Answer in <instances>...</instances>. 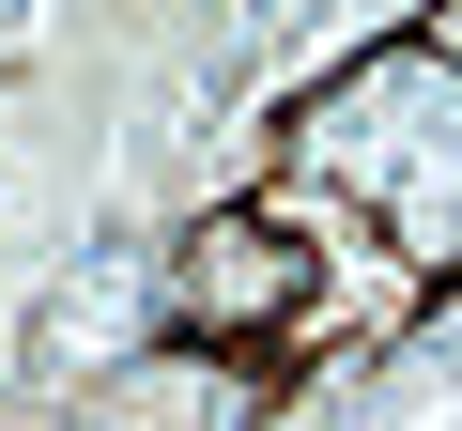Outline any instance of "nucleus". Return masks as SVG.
Instances as JSON below:
<instances>
[{
	"label": "nucleus",
	"instance_id": "obj_1",
	"mask_svg": "<svg viewBox=\"0 0 462 431\" xmlns=\"http://www.w3.org/2000/svg\"><path fill=\"white\" fill-rule=\"evenodd\" d=\"M309 47V16H32L0 78V339L78 262L170 247L247 139V93ZM263 154V139H247Z\"/></svg>",
	"mask_w": 462,
	"mask_h": 431
},
{
	"label": "nucleus",
	"instance_id": "obj_2",
	"mask_svg": "<svg viewBox=\"0 0 462 431\" xmlns=\"http://www.w3.org/2000/svg\"><path fill=\"white\" fill-rule=\"evenodd\" d=\"M263 200H324L416 278H462V47L431 16L324 47L263 108Z\"/></svg>",
	"mask_w": 462,
	"mask_h": 431
},
{
	"label": "nucleus",
	"instance_id": "obj_3",
	"mask_svg": "<svg viewBox=\"0 0 462 431\" xmlns=\"http://www.w3.org/2000/svg\"><path fill=\"white\" fill-rule=\"evenodd\" d=\"M154 293H170V354L247 370V354H278V339L324 308V232H309L293 200L231 185V200H200L185 232L154 247Z\"/></svg>",
	"mask_w": 462,
	"mask_h": 431
},
{
	"label": "nucleus",
	"instance_id": "obj_4",
	"mask_svg": "<svg viewBox=\"0 0 462 431\" xmlns=\"http://www.w3.org/2000/svg\"><path fill=\"white\" fill-rule=\"evenodd\" d=\"M231 431H462V278H416V308L324 339L309 370H263Z\"/></svg>",
	"mask_w": 462,
	"mask_h": 431
},
{
	"label": "nucleus",
	"instance_id": "obj_5",
	"mask_svg": "<svg viewBox=\"0 0 462 431\" xmlns=\"http://www.w3.org/2000/svg\"><path fill=\"white\" fill-rule=\"evenodd\" d=\"M263 370H200V354H154V370H108V385H62V400H0V431H231Z\"/></svg>",
	"mask_w": 462,
	"mask_h": 431
},
{
	"label": "nucleus",
	"instance_id": "obj_6",
	"mask_svg": "<svg viewBox=\"0 0 462 431\" xmlns=\"http://www.w3.org/2000/svg\"><path fill=\"white\" fill-rule=\"evenodd\" d=\"M16 47H32V16H0V78H16Z\"/></svg>",
	"mask_w": 462,
	"mask_h": 431
}]
</instances>
